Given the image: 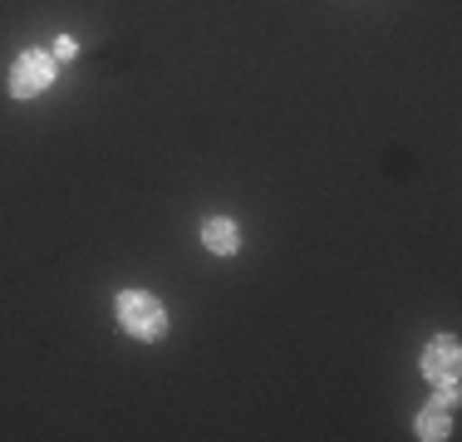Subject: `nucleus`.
<instances>
[{
    "label": "nucleus",
    "mask_w": 462,
    "mask_h": 442,
    "mask_svg": "<svg viewBox=\"0 0 462 442\" xmlns=\"http://www.w3.org/2000/svg\"><path fill=\"white\" fill-rule=\"evenodd\" d=\"M114 315H118V325H124L128 335L143 339V345H152V339L168 335V309L152 300L148 290H124L114 300Z\"/></svg>",
    "instance_id": "f257e3e1"
},
{
    "label": "nucleus",
    "mask_w": 462,
    "mask_h": 442,
    "mask_svg": "<svg viewBox=\"0 0 462 442\" xmlns=\"http://www.w3.org/2000/svg\"><path fill=\"white\" fill-rule=\"evenodd\" d=\"M54 84V54H40V50H25L15 64H10V94L15 98H35Z\"/></svg>",
    "instance_id": "f03ea898"
},
{
    "label": "nucleus",
    "mask_w": 462,
    "mask_h": 442,
    "mask_svg": "<svg viewBox=\"0 0 462 442\" xmlns=\"http://www.w3.org/2000/svg\"><path fill=\"white\" fill-rule=\"evenodd\" d=\"M457 369H462L457 339L453 335H438L433 345L423 349V379L438 383V389H448V393H457Z\"/></svg>",
    "instance_id": "7ed1b4c3"
},
{
    "label": "nucleus",
    "mask_w": 462,
    "mask_h": 442,
    "mask_svg": "<svg viewBox=\"0 0 462 442\" xmlns=\"http://www.w3.org/2000/svg\"><path fill=\"white\" fill-rule=\"evenodd\" d=\"M418 437H423V442L453 437V393H448L438 408H423V418H418Z\"/></svg>",
    "instance_id": "20e7f679"
},
{
    "label": "nucleus",
    "mask_w": 462,
    "mask_h": 442,
    "mask_svg": "<svg viewBox=\"0 0 462 442\" xmlns=\"http://www.w3.org/2000/svg\"><path fill=\"white\" fill-rule=\"evenodd\" d=\"M202 241H207V251H217V256H236V246H241V236H236V221H226V216H212L202 226Z\"/></svg>",
    "instance_id": "39448f33"
},
{
    "label": "nucleus",
    "mask_w": 462,
    "mask_h": 442,
    "mask_svg": "<svg viewBox=\"0 0 462 442\" xmlns=\"http://www.w3.org/2000/svg\"><path fill=\"white\" fill-rule=\"evenodd\" d=\"M74 50H79V44H74L69 35H64L60 44H54V60H69V54H74Z\"/></svg>",
    "instance_id": "423d86ee"
}]
</instances>
